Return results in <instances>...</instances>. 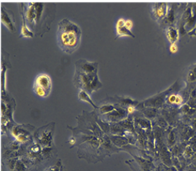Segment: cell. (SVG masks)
I'll use <instances>...</instances> for the list:
<instances>
[{"instance_id": "6da1fadb", "label": "cell", "mask_w": 196, "mask_h": 171, "mask_svg": "<svg viewBox=\"0 0 196 171\" xmlns=\"http://www.w3.org/2000/svg\"><path fill=\"white\" fill-rule=\"evenodd\" d=\"M18 6L21 16H23L27 25L34 34L42 37L49 30L55 18L54 4L21 3Z\"/></svg>"}, {"instance_id": "7a4b0ae2", "label": "cell", "mask_w": 196, "mask_h": 171, "mask_svg": "<svg viewBox=\"0 0 196 171\" xmlns=\"http://www.w3.org/2000/svg\"><path fill=\"white\" fill-rule=\"evenodd\" d=\"M98 63L80 59L75 62V72L72 82L75 87L92 95L103 87L98 76Z\"/></svg>"}, {"instance_id": "3957f363", "label": "cell", "mask_w": 196, "mask_h": 171, "mask_svg": "<svg viewBox=\"0 0 196 171\" xmlns=\"http://www.w3.org/2000/svg\"><path fill=\"white\" fill-rule=\"evenodd\" d=\"M82 29L77 24L63 18L58 24L56 41L60 49L71 55L78 49L82 41Z\"/></svg>"}, {"instance_id": "277c9868", "label": "cell", "mask_w": 196, "mask_h": 171, "mask_svg": "<svg viewBox=\"0 0 196 171\" xmlns=\"http://www.w3.org/2000/svg\"><path fill=\"white\" fill-rule=\"evenodd\" d=\"M52 88V79L47 74H39L33 83V91L37 96L45 98L49 96Z\"/></svg>"}, {"instance_id": "5b68a950", "label": "cell", "mask_w": 196, "mask_h": 171, "mask_svg": "<svg viewBox=\"0 0 196 171\" xmlns=\"http://www.w3.org/2000/svg\"><path fill=\"white\" fill-rule=\"evenodd\" d=\"M1 22L12 33H14L16 30L14 13L12 11L3 7L1 10Z\"/></svg>"}, {"instance_id": "8992f818", "label": "cell", "mask_w": 196, "mask_h": 171, "mask_svg": "<svg viewBox=\"0 0 196 171\" xmlns=\"http://www.w3.org/2000/svg\"><path fill=\"white\" fill-rule=\"evenodd\" d=\"M125 20L123 18H120L117 20L116 24V32L117 37H120L123 36H129L131 37H135V36L131 33L130 30H129L125 26Z\"/></svg>"}, {"instance_id": "52a82bcc", "label": "cell", "mask_w": 196, "mask_h": 171, "mask_svg": "<svg viewBox=\"0 0 196 171\" xmlns=\"http://www.w3.org/2000/svg\"><path fill=\"white\" fill-rule=\"evenodd\" d=\"M167 9L165 4H155L153 7V14L156 19L163 18L167 16Z\"/></svg>"}, {"instance_id": "ba28073f", "label": "cell", "mask_w": 196, "mask_h": 171, "mask_svg": "<svg viewBox=\"0 0 196 171\" xmlns=\"http://www.w3.org/2000/svg\"><path fill=\"white\" fill-rule=\"evenodd\" d=\"M21 18H22V27H21L20 37H33L34 33L33 31H31V29L28 28V25H27L25 20L23 16H21Z\"/></svg>"}, {"instance_id": "9c48e42d", "label": "cell", "mask_w": 196, "mask_h": 171, "mask_svg": "<svg viewBox=\"0 0 196 171\" xmlns=\"http://www.w3.org/2000/svg\"><path fill=\"white\" fill-rule=\"evenodd\" d=\"M167 37L168 40L173 44L178 39L179 32L173 27H170L167 31Z\"/></svg>"}, {"instance_id": "30bf717a", "label": "cell", "mask_w": 196, "mask_h": 171, "mask_svg": "<svg viewBox=\"0 0 196 171\" xmlns=\"http://www.w3.org/2000/svg\"><path fill=\"white\" fill-rule=\"evenodd\" d=\"M78 97H79V99L80 100H82V101L89 103V104H91V105H92V107L94 108V109H98V107H97V106H96L94 103H93L92 100H91L90 95L88 94L87 92H85L84 91H83V90H80L79 95H78Z\"/></svg>"}, {"instance_id": "8fae6325", "label": "cell", "mask_w": 196, "mask_h": 171, "mask_svg": "<svg viewBox=\"0 0 196 171\" xmlns=\"http://www.w3.org/2000/svg\"><path fill=\"white\" fill-rule=\"evenodd\" d=\"M188 79L190 81H195L196 79V67L192 70H190L189 76H188Z\"/></svg>"}, {"instance_id": "7c38bea8", "label": "cell", "mask_w": 196, "mask_h": 171, "mask_svg": "<svg viewBox=\"0 0 196 171\" xmlns=\"http://www.w3.org/2000/svg\"><path fill=\"white\" fill-rule=\"evenodd\" d=\"M125 28H127L129 30L131 31V28H133V22L131 20H125Z\"/></svg>"}, {"instance_id": "4fadbf2b", "label": "cell", "mask_w": 196, "mask_h": 171, "mask_svg": "<svg viewBox=\"0 0 196 171\" xmlns=\"http://www.w3.org/2000/svg\"><path fill=\"white\" fill-rule=\"evenodd\" d=\"M176 97V96H175V95H171V96H170V97H168L169 102L171 103V104H174V103H175Z\"/></svg>"}, {"instance_id": "5bb4252c", "label": "cell", "mask_w": 196, "mask_h": 171, "mask_svg": "<svg viewBox=\"0 0 196 171\" xmlns=\"http://www.w3.org/2000/svg\"><path fill=\"white\" fill-rule=\"evenodd\" d=\"M182 102H183V98H182V97H181V96H176L175 104H176V105H180Z\"/></svg>"}, {"instance_id": "9a60e30c", "label": "cell", "mask_w": 196, "mask_h": 171, "mask_svg": "<svg viewBox=\"0 0 196 171\" xmlns=\"http://www.w3.org/2000/svg\"><path fill=\"white\" fill-rule=\"evenodd\" d=\"M170 51H171V53H176V51H177V47L174 44H171V46L170 47Z\"/></svg>"}, {"instance_id": "2e32d148", "label": "cell", "mask_w": 196, "mask_h": 171, "mask_svg": "<svg viewBox=\"0 0 196 171\" xmlns=\"http://www.w3.org/2000/svg\"><path fill=\"white\" fill-rule=\"evenodd\" d=\"M134 111H135V108H134L132 105L129 106L127 108V112L129 114H132Z\"/></svg>"}, {"instance_id": "e0dca14e", "label": "cell", "mask_w": 196, "mask_h": 171, "mask_svg": "<svg viewBox=\"0 0 196 171\" xmlns=\"http://www.w3.org/2000/svg\"><path fill=\"white\" fill-rule=\"evenodd\" d=\"M68 142L70 144H71V145H74V144L76 143V138H75V137H71L68 140Z\"/></svg>"}]
</instances>
